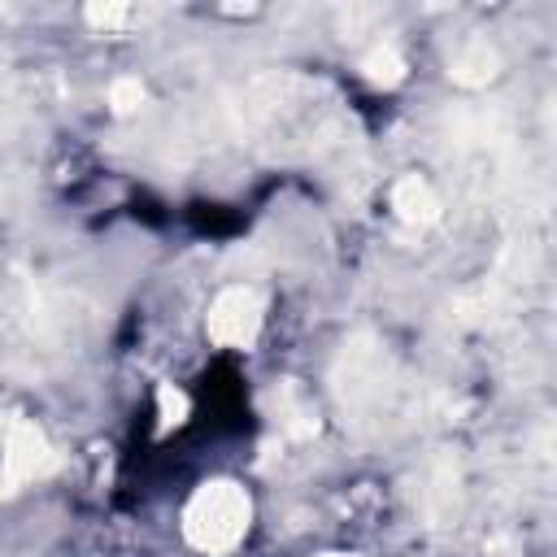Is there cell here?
Returning a JSON list of instances; mask_svg holds the SVG:
<instances>
[{
	"label": "cell",
	"instance_id": "obj_1",
	"mask_svg": "<svg viewBox=\"0 0 557 557\" xmlns=\"http://www.w3.org/2000/svg\"><path fill=\"white\" fill-rule=\"evenodd\" d=\"M187 540L205 553H226L248 531V496L235 483H209L187 505Z\"/></svg>",
	"mask_w": 557,
	"mask_h": 557
},
{
	"label": "cell",
	"instance_id": "obj_2",
	"mask_svg": "<svg viewBox=\"0 0 557 557\" xmlns=\"http://www.w3.org/2000/svg\"><path fill=\"white\" fill-rule=\"evenodd\" d=\"M261 326V300L252 287H231L213 300V313H209V335L218 344H248Z\"/></svg>",
	"mask_w": 557,
	"mask_h": 557
},
{
	"label": "cell",
	"instance_id": "obj_3",
	"mask_svg": "<svg viewBox=\"0 0 557 557\" xmlns=\"http://www.w3.org/2000/svg\"><path fill=\"white\" fill-rule=\"evenodd\" d=\"M52 466V453L39 435V426L30 422H9L4 431V479L9 483H22V479H35Z\"/></svg>",
	"mask_w": 557,
	"mask_h": 557
},
{
	"label": "cell",
	"instance_id": "obj_4",
	"mask_svg": "<svg viewBox=\"0 0 557 557\" xmlns=\"http://www.w3.org/2000/svg\"><path fill=\"white\" fill-rule=\"evenodd\" d=\"M392 205L409 222H431L435 218V196H431V187L422 178H400L396 191H392Z\"/></svg>",
	"mask_w": 557,
	"mask_h": 557
},
{
	"label": "cell",
	"instance_id": "obj_5",
	"mask_svg": "<svg viewBox=\"0 0 557 557\" xmlns=\"http://www.w3.org/2000/svg\"><path fill=\"white\" fill-rule=\"evenodd\" d=\"M453 70H457L461 83H483V78H492V70H496V52H492L487 44H470V52L457 57Z\"/></svg>",
	"mask_w": 557,
	"mask_h": 557
},
{
	"label": "cell",
	"instance_id": "obj_6",
	"mask_svg": "<svg viewBox=\"0 0 557 557\" xmlns=\"http://www.w3.org/2000/svg\"><path fill=\"white\" fill-rule=\"evenodd\" d=\"M366 70H370V78H383V83L400 78V61H396L392 52H374V57L366 61Z\"/></svg>",
	"mask_w": 557,
	"mask_h": 557
},
{
	"label": "cell",
	"instance_id": "obj_7",
	"mask_svg": "<svg viewBox=\"0 0 557 557\" xmlns=\"http://www.w3.org/2000/svg\"><path fill=\"white\" fill-rule=\"evenodd\" d=\"M139 100H144V87H139V83H117V87H113V109H117V113L135 109Z\"/></svg>",
	"mask_w": 557,
	"mask_h": 557
},
{
	"label": "cell",
	"instance_id": "obj_8",
	"mask_svg": "<svg viewBox=\"0 0 557 557\" xmlns=\"http://www.w3.org/2000/svg\"><path fill=\"white\" fill-rule=\"evenodd\" d=\"M161 409H165V426H170V422H178V418H183V409H187L183 392H170V387H161Z\"/></svg>",
	"mask_w": 557,
	"mask_h": 557
}]
</instances>
